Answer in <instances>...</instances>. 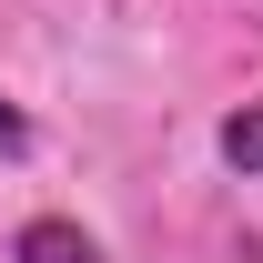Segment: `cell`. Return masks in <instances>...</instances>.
Here are the masks:
<instances>
[{"label": "cell", "mask_w": 263, "mask_h": 263, "mask_svg": "<svg viewBox=\"0 0 263 263\" xmlns=\"http://www.w3.org/2000/svg\"><path fill=\"white\" fill-rule=\"evenodd\" d=\"M223 162L233 172H263V101H243V111L223 122Z\"/></svg>", "instance_id": "2"}, {"label": "cell", "mask_w": 263, "mask_h": 263, "mask_svg": "<svg viewBox=\"0 0 263 263\" xmlns=\"http://www.w3.org/2000/svg\"><path fill=\"white\" fill-rule=\"evenodd\" d=\"M10 142H21V111H10V101H0V152H10Z\"/></svg>", "instance_id": "3"}, {"label": "cell", "mask_w": 263, "mask_h": 263, "mask_svg": "<svg viewBox=\"0 0 263 263\" xmlns=\"http://www.w3.org/2000/svg\"><path fill=\"white\" fill-rule=\"evenodd\" d=\"M21 263H101V243L81 223H31L21 233Z\"/></svg>", "instance_id": "1"}]
</instances>
